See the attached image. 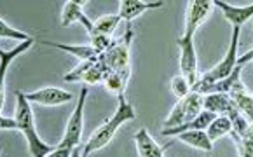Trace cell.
<instances>
[{
    "label": "cell",
    "mask_w": 253,
    "mask_h": 157,
    "mask_svg": "<svg viewBox=\"0 0 253 157\" xmlns=\"http://www.w3.org/2000/svg\"><path fill=\"white\" fill-rule=\"evenodd\" d=\"M117 100H119V107H117L116 114H114L108 120H105V122L94 131L93 135L89 136V140L84 143V147H82V150H81L82 157H89L93 152L107 147L108 143H110V140L114 138V135L117 133V129H119L123 124L129 122V120H133L134 117H136V112H134L133 105L126 100L124 93L119 94Z\"/></svg>",
    "instance_id": "obj_1"
},
{
    "label": "cell",
    "mask_w": 253,
    "mask_h": 157,
    "mask_svg": "<svg viewBox=\"0 0 253 157\" xmlns=\"http://www.w3.org/2000/svg\"><path fill=\"white\" fill-rule=\"evenodd\" d=\"M16 100H18V107H16V120H18V131H21L25 135L26 142H28V150H30L32 157H45L54 150V147L47 145L39 138L37 131H35L34 122V112L30 109V101L26 100L25 93L16 91Z\"/></svg>",
    "instance_id": "obj_2"
},
{
    "label": "cell",
    "mask_w": 253,
    "mask_h": 157,
    "mask_svg": "<svg viewBox=\"0 0 253 157\" xmlns=\"http://www.w3.org/2000/svg\"><path fill=\"white\" fill-rule=\"evenodd\" d=\"M239 32H241V28H238V26H234V28H232L231 45H229L227 54H225V56H223V60L220 61V63H216L215 67L211 68V70L206 72V74L203 75V77H198V80H196V84H194L192 87H190V91L203 94L208 86H211V84L218 82V80H222V78H225L229 74H231L232 68H234L236 63H238Z\"/></svg>",
    "instance_id": "obj_3"
},
{
    "label": "cell",
    "mask_w": 253,
    "mask_h": 157,
    "mask_svg": "<svg viewBox=\"0 0 253 157\" xmlns=\"http://www.w3.org/2000/svg\"><path fill=\"white\" fill-rule=\"evenodd\" d=\"M133 40V30L127 28L126 34L117 40H112L110 47L101 52L108 63V68L119 74L124 80H129V47Z\"/></svg>",
    "instance_id": "obj_4"
},
{
    "label": "cell",
    "mask_w": 253,
    "mask_h": 157,
    "mask_svg": "<svg viewBox=\"0 0 253 157\" xmlns=\"http://www.w3.org/2000/svg\"><path fill=\"white\" fill-rule=\"evenodd\" d=\"M87 93H89L87 87H82L81 89V96H79L77 105H75V110L72 112L70 119H68L65 135H63V138H61V142L58 147L74 150L75 147L81 145L82 129H84V103H86Z\"/></svg>",
    "instance_id": "obj_5"
},
{
    "label": "cell",
    "mask_w": 253,
    "mask_h": 157,
    "mask_svg": "<svg viewBox=\"0 0 253 157\" xmlns=\"http://www.w3.org/2000/svg\"><path fill=\"white\" fill-rule=\"evenodd\" d=\"M178 47H180V70L189 86L192 87L198 80V52L194 47V39L182 37L178 39Z\"/></svg>",
    "instance_id": "obj_6"
},
{
    "label": "cell",
    "mask_w": 253,
    "mask_h": 157,
    "mask_svg": "<svg viewBox=\"0 0 253 157\" xmlns=\"http://www.w3.org/2000/svg\"><path fill=\"white\" fill-rule=\"evenodd\" d=\"M211 7H213V2H210V0H192V2H189L187 18H185V30H183L185 37L194 39V34L203 25L206 16L211 12Z\"/></svg>",
    "instance_id": "obj_7"
},
{
    "label": "cell",
    "mask_w": 253,
    "mask_h": 157,
    "mask_svg": "<svg viewBox=\"0 0 253 157\" xmlns=\"http://www.w3.org/2000/svg\"><path fill=\"white\" fill-rule=\"evenodd\" d=\"M25 96L28 101L45 105V107H56V105H63L72 100V93H68V91H65V89H60V87H52V86L42 87V89L28 93V94H25Z\"/></svg>",
    "instance_id": "obj_8"
},
{
    "label": "cell",
    "mask_w": 253,
    "mask_h": 157,
    "mask_svg": "<svg viewBox=\"0 0 253 157\" xmlns=\"http://www.w3.org/2000/svg\"><path fill=\"white\" fill-rule=\"evenodd\" d=\"M82 4H84V2H81V0H68V2H65L60 25L70 26V25H74V23H82V25L86 26L87 34H91V32H93V21L82 12Z\"/></svg>",
    "instance_id": "obj_9"
},
{
    "label": "cell",
    "mask_w": 253,
    "mask_h": 157,
    "mask_svg": "<svg viewBox=\"0 0 253 157\" xmlns=\"http://www.w3.org/2000/svg\"><path fill=\"white\" fill-rule=\"evenodd\" d=\"M32 45H34V39H30V40H26V42H21V44L16 45V47L11 49V51H5V49L0 51V60H2V63H0V101H2V105H4V101H5V93H4L5 74H7V70H9V65H11L12 60H16L19 54L28 51Z\"/></svg>",
    "instance_id": "obj_10"
},
{
    "label": "cell",
    "mask_w": 253,
    "mask_h": 157,
    "mask_svg": "<svg viewBox=\"0 0 253 157\" xmlns=\"http://www.w3.org/2000/svg\"><path fill=\"white\" fill-rule=\"evenodd\" d=\"M227 94L232 100V103H234L236 109H238L239 112H241L243 116L252 122V119H253V98H252V94H250V91L246 89L245 84H243L241 80H238V82L231 87V91H229Z\"/></svg>",
    "instance_id": "obj_11"
},
{
    "label": "cell",
    "mask_w": 253,
    "mask_h": 157,
    "mask_svg": "<svg viewBox=\"0 0 253 157\" xmlns=\"http://www.w3.org/2000/svg\"><path fill=\"white\" fill-rule=\"evenodd\" d=\"M166 2L157 0V2H142V0H121L119 2V18L131 21V19L138 18L140 14H143L145 11L150 9H159Z\"/></svg>",
    "instance_id": "obj_12"
},
{
    "label": "cell",
    "mask_w": 253,
    "mask_h": 157,
    "mask_svg": "<svg viewBox=\"0 0 253 157\" xmlns=\"http://www.w3.org/2000/svg\"><path fill=\"white\" fill-rule=\"evenodd\" d=\"M213 5H216V7L223 12V16L227 18V21L232 25V28H234V26L241 28V26L245 25V23H248L253 16V5L234 7V5H229V4H225V2H220V0H215Z\"/></svg>",
    "instance_id": "obj_13"
},
{
    "label": "cell",
    "mask_w": 253,
    "mask_h": 157,
    "mask_svg": "<svg viewBox=\"0 0 253 157\" xmlns=\"http://www.w3.org/2000/svg\"><path fill=\"white\" fill-rule=\"evenodd\" d=\"M134 143H136V150L140 157H164V150L169 147L168 143L166 147H159L156 143V140L149 135L147 129H140L134 135Z\"/></svg>",
    "instance_id": "obj_14"
},
{
    "label": "cell",
    "mask_w": 253,
    "mask_h": 157,
    "mask_svg": "<svg viewBox=\"0 0 253 157\" xmlns=\"http://www.w3.org/2000/svg\"><path fill=\"white\" fill-rule=\"evenodd\" d=\"M232 107H234V103L225 93L205 94V100H203V110L215 114V116H225Z\"/></svg>",
    "instance_id": "obj_15"
},
{
    "label": "cell",
    "mask_w": 253,
    "mask_h": 157,
    "mask_svg": "<svg viewBox=\"0 0 253 157\" xmlns=\"http://www.w3.org/2000/svg\"><path fill=\"white\" fill-rule=\"evenodd\" d=\"M176 136H178L180 142L187 143V145L194 147V149L205 150V152H211V149H213V143L210 142L206 131H203V129L183 131V133H180V135H176Z\"/></svg>",
    "instance_id": "obj_16"
},
{
    "label": "cell",
    "mask_w": 253,
    "mask_h": 157,
    "mask_svg": "<svg viewBox=\"0 0 253 157\" xmlns=\"http://www.w3.org/2000/svg\"><path fill=\"white\" fill-rule=\"evenodd\" d=\"M225 117H227L229 122H231V127H232L231 135L238 136V138H246V136L252 135V124H250V120L246 119L236 107H232V109L225 114Z\"/></svg>",
    "instance_id": "obj_17"
},
{
    "label": "cell",
    "mask_w": 253,
    "mask_h": 157,
    "mask_svg": "<svg viewBox=\"0 0 253 157\" xmlns=\"http://www.w3.org/2000/svg\"><path fill=\"white\" fill-rule=\"evenodd\" d=\"M42 44L51 45V47H56V49H61V51H65V52H70V54L77 56L81 61L93 60V58L100 56L96 49H93L91 45H67V44H58V42H47V40H44Z\"/></svg>",
    "instance_id": "obj_18"
},
{
    "label": "cell",
    "mask_w": 253,
    "mask_h": 157,
    "mask_svg": "<svg viewBox=\"0 0 253 157\" xmlns=\"http://www.w3.org/2000/svg\"><path fill=\"white\" fill-rule=\"evenodd\" d=\"M206 135H208V138H210V142H215V140H218V138H222V136H225V135H231V131H232V127H231V122H229V119L225 116H216L215 119L210 122V126L206 127Z\"/></svg>",
    "instance_id": "obj_19"
},
{
    "label": "cell",
    "mask_w": 253,
    "mask_h": 157,
    "mask_svg": "<svg viewBox=\"0 0 253 157\" xmlns=\"http://www.w3.org/2000/svg\"><path fill=\"white\" fill-rule=\"evenodd\" d=\"M119 21H121L119 14L101 16V18H98L96 21L93 23V32H91L89 35L98 34V35H107V37H110L112 32L116 30L117 25H119Z\"/></svg>",
    "instance_id": "obj_20"
},
{
    "label": "cell",
    "mask_w": 253,
    "mask_h": 157,
    "mask_svg": "<svg viewBox=\"0 0 253 157\" xmlns=\"http://www.w3.org/2000/svg\"><path fill=\"white\" fill-rule=\"evenodd\" d=\"M185 112H187V100L185 98H180V100L176 101L175 107H173L169 117L164 120L163 129H171V127H176V126H180V124L185 122Z\"/></svg>",
    "instance_id": "obj_21"
},
{
    "label": "cell",
    "mask_w": 253,
    "mask_h": 157,
    "mask_svg": "<svg viewBox=\"0 0 253 157\" xmlns=\"http://www.w3.org/2000/svg\"><path fill=\"white\" fill-rule=\"evenodd\" d=\"M185 100H187L185 122H189V120L196 119V117L203 112V100H205V96H203V94H199V93H194V91H190V93L185 96Z\"/></svg>",
    "instance_id": "obj_22"
},
{
    "label": "cell",
    "mask_w": 253,
    "mask_h": 157,
    "mask_svg": "<svg viewBox=\"0 0 253 157\" xmlns=\"http://www.w3.org/2000/svg\"><path fill=\"white\" fill-rule=\"evenodd\" d=\"M103 82H105V86H107L112 93H116L117 96L124 93V89H126V84H127L126 80H124L119 74H116L114 70H108L107 74H105Z\"/></svg>",
    "instance_id": "obj_23"
},
{
    "label": "cell",
    "mask_w": 253,
    "mask_h": 157,
    "mask_svg": "<svg viewBox=\"0 0 253 157\" xmlns=\"http://www.w3.org/2000/svg\"><path fill=\"white\" fill-rule=\"evenodd\" d=\"M98 61V58H93V60H86V61H81V63L77 65V67L74 68V70L70 72V74L65 75V80L67 82H81V78L86 75V72L89 70L91 67H93L94 63Z\"/></svg>",
    "instance_id": "obj_24"
},
{
    "label": "cell",
    "mask_w": 253,
    "mask_h": 157,
    "mask_svg": "<svg viewBox=\"0 0 253 157\" xmlns=\"http://www.w3.org/2000/svg\"><path fill=\"white\" fill-rule=\"evenodd\" d=\"M0 37H2V39H16V40H23V42L34 39L32 35H26V34H23V32L11 28L5 19H0Z\"/></svg>",
    "instance_id": "obj_25"
},
{
    "label": "cell",
    "mask_w": 253,
    "mask_h": 157,
    "mask_svg": "<svg viewBox=\"0 0 253 157\" xmlns=\"http://www.w3.org/2000/svg\"><path fill=\"white\" fill-rule=\"evenodd\" d=\"M171 89L173 93H175V96L178 98H185L187 94L190 93V86L189 82L185 80V77L183 75H176V77L171 78Z\"/></svg>",
    "instance_id": "obj_26"
},
{
    "label": "cell",
    "mask_w": 253,
    "mask_h": 157,
    "mask_svg": "<svg viewBox=\"0 0 253 157\" xmlns=\"http://www.w3.org/2000/svg\"><path fill=\"white\" fill-rule=\"evenodd\" d=\"M232 138L238 143L239 157H253V135L246 136V138H238V136L232 135Z\"/></svg>",
    "instance_id": "obj_27"
},
{
    "label": "cell",
    "mask_w": 253,
    "mask_h": 157,
    "mask_svg": "<svg viewBox=\"0 0 253 157\" xmlns=\"http://www.w3.org/2000/svg\"><path fill=\"white\" fill-rule=\"evenodd\" d=\"M89 39H91V47L96 49L98 54L105 52L108 47H110V44H112V39H110V37H107V35L93 34V35H89Z\"/></svg>",
    "instance_id": "obj_28"
},
{
    "label": "cell",
    "mask_w": 253,
    "mask_h": 157,
    "mask_svg": "<svg viewBox=\"0 0 253 157\" xmlns=\"http://www.w3.org/2000/svg\"><path fill=\"white\" fill-rule=\"evenodd\" d=\"M0 129H18V120L16 117H7V116H2L0 117Z\"/></svg>",
    "instance_id": "obj_29"
},
{
    "label": "cell",
    "mask_w": 253,
    "mask_h": 157,
    "mask_svg": "<svg viewBox=\"0 0 253 157\" xmlns=\"http://www.w3.org/2000/svg\"><path fill=\"white\" fill-rule=\"evenodd\" d=\"M72 149H63V147H54L51 154H47L45 157H72Z\"/></svg>",
    "instance_id": "obj_30"
},
{
    "label": "cell",
    "mask_w": 253,
    "mask_h": 157,
    "mask_svg": "<svg viewBox=\"0 0 253 157\" xmlns=\"http://www.w3.org/2000/svg\"><path fill=\"white\" fill-rule=\"evenodd\" d=\"M206 157H210V156H206Z\"/></svg>",
    "instance_id": "obj_31"
}]
</instances>
